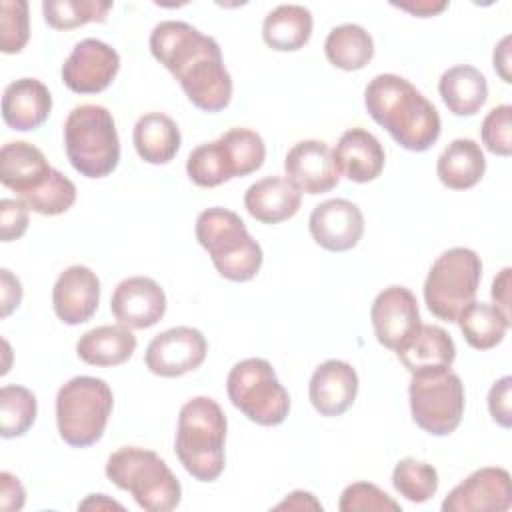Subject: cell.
Returning <instances> with one entry per match:
<instances>
[{"instance_id":"1","label":"cell","mask_w":512,"mask_h":512,"mask_svg":"<svg viewBox=\"0 0 512 512\" xmlns=\"http://www.w3.org/2000/svg\"><path fill=\"white\" fill-rule=\"evenodd\" d=\"M152 56L178 80L202 112H220L232 100V76L218 42L182 20H162L150 32Z\"/></svg>"},{"instance_id":"2","label":"cell","mask_w":512,"mask_h":512,"mask_svg":"<svg viewBox=\"0 0 512 512\" xmlns=\"http://www.w3.org/2000/svg\"><path fill=\"white\" fill-rule=\"evenodd\" d=\"M364 106L370 118L410 152H426L440 136L436 106L398 74L374 76L364 90Z\"/></svg>"},{"instance_id":"3","label":"cell","mask_w":512,"mask_h":512,"mask_svg":"<svg viewBox=\"0 0 512 512\" xmlns=\"http://www.w3.org/2000/svg\"><path fill=\"white\" fill-rule=\"evenodd\" d=\"M226 414L210 396H194L178 412L174 452L198 482H214L226 466Z\"/></svg>"},{"instance_id":"4","label":"cell","mask_w":512,"mask_h":512,"mask_svg":"<svg viewBox=\"0 0 512 512\" xmlns=\"http://www.w3.org/2000/svg\"><path fill=\"white\" fill-rule=\"evenodd\" d=\"M194 232L222 278L248 282L260 272L264 252L234 210L220 206L202 210L196 218Z\"/></svg>"},{"instance_id":"5","label":"cell","mask_w":512,"mask_h":512,"mask_svg":"<svg viewBox=\"0 0 512 512\" xmlns=\"http://www.w3.org/2000/svg\"><path fill=\"white\" fill-rule=\"evenodd\" d=\"M106 478L130 492L146 512H170L182 500V486L168 464L148 448L122 446L108 456Z\"/></svg>"},{"instance_id":"6","label":"cell","mask_w":512,"mask_h":512,"mask_svg":"<svg viewBox=\"0 0 512 512\" xmlns=\"http://www.w3.org/2000/svg\"><path fill=\"white\" fill-rule=\"evenodd\" d=\"M64 148L76 172L104 178L120 162V138L114 116L106 106L80 104L64 120Z\"/></svg>"},{"instance_id":"7","label":"cell","mask_w":512,"mask_h":512,"mask_svg":"<svg viewBox=\"0 0 512 512\" xmlns=\"http://www.w3.org/2000/svg\"><path fill=\"white\" fill-rule=\"evenodd\" d=\"M114 408L110 386L96 376H74L56 394V426L72 448L96 444L106 430Z\"/></svg>"},{"instance_id":"8","label":"cell","mask_w":512,"mask_h":512,"mask_svg":"<svg viewBox=\"0 0 512 512\" xmlns=\"http://www.w3.org/2000/svg\"><path fill=\"white\" fill-rule=\"evenodd\" d=\"M482 280L480 256L464 246L444 250L430 266L424 280V302L436 318L456 322L460 312L474 302Z\"/></svg>"},{"instance_id":"9","label":"cell","mask_w":512,"mask_h":512,"mask_svg":"<svg viewBox=\"0 0 512 512\" xmlns=\"http://www.w3.org/2000/svg\"><path fill=\"white\" fill-rule=\"evenodd\" d=\"M226 392L234 408L250 422L278 426L288 418L290 394L280 384L266 358H246L236 362L226 378Z\"/></svg>"},{"instance_id":"10","label":"cell","mask_w":512,"mask_h":512,"mask_svg":"<svg viewBox=\"0 0 512 512\" xmlns=\"http://www.w3.org/2000/svg\"><path fill=\"white\" fill-rule=\"evenodd\" d=\"M408 398L412 420L432 436H448L462 422L466 402L464 384L452 370L412 374Z\"/></svg>"},{"instance_id":"11","label":"cell","mask_w":512,"mask_h":512,"mask_svg":"<svg viewBox=\"0 0 512 512\" xmlns=\"http://www.w3.org/2000/svg\"><path fill=\"white\" fill-rule=\"evenodd\" d=\"M208 342L198 328L174 326L156 334L144 354L146 368L162 378L184 376L202 366Z\"/></svg>"},{"instance_id":"12","label":"cell","mask_w":512,"mask_h":512,"mask_svg":"<svg viewBox=\"0 0 512 512\" xmlns=\"http://www.w3.org/2000/svg\"><path fill=\"white\" fill-rule=\"evenodd\" d=\"M120 70V54L98 38H84L74 44L62 64V82L76 94H98L106 90Z\"/></svg>"},{"instance_id":"13","label":"cell","mask_w":512,"mask_h":512,"mask_svg":"<svg viewBox=\"0 0 512 512\" xmlns=\"http://www.w3.org/2000/svg\"><path fill=\"white\" fill-rule=\"evenodd\" d=\"M512 506L510 474L500 466L474 470L442 502L444 512H506Z\"/></svg>"},{"instance_id":"14","label":"cell","mask_w":512,"mask_h":512,"mask_svg":"<svg viewBox=\"0 0 512 512\" xmlns=\"http://www.w3.org/2000/svg\"><path fill=\"white\" fill-rule=\"evenodd\" d=\"M166 306L162 286L148 276L124 278L110 298L112 316L130 330H144L158 324L166 314Z\"/></svg>"},{"instance_id":"15","label":"cell","mask_w":512,"mask_h":512,"mask_svg":"<svg viewBox=\"0 0 512 512\" xmlns=\"http://www.w3.org/2000/svg\"><path fill=\"white\" fill-rule=\"evenodd\" d=\"M308 228L314 242L324 250L346 252L362 240L364 214L346 198H330L314 206Z\"/></svg>"},{"instance_id":"16","label":"cell","mask_w":512,"mask_h":512,"mask_svg":"<svg viewBox=\"0 0 512 512\" xmlns=\"http://www.w3.org/2000/svg\"><path fill=\"white\" fill-rule=\"evenodd\" d=\"M370 320L376 340L388 350H396L422 324L416 296L398 284L384 288L374 298Z\"/></svg>"},{"instance_id":"17","label":"cell","mask_w":512,"mask_h":512,"mask_svg":"<svg viewBox=\"0 0 512 512\" xmlns=\"http://www.w3.org/2000/svg\"><path fill=\"white\" fill-rule=\"evenodd\" d=\"M286 178L304 194L316 196L338 186L340 172L334 164L332 150L322 140H300L284 158Z\"/></svg>"},{"instance_id":"18","label":"cell","mask_w":512,"mask_h":512,"mask_svg":"<svg viewBox=\"0 0 512 512\" xmlns=\"http://www.w3.org/2000/svg\"><path fill=\"white\" fill-rule=\"evenodd\" d=\"M100 304V280L88 266L74 264L64 268L52 288V306L56 316L68 324L78 326L88 322Z\"/></svg>"},{"instance_id":"19","label":"cell","mask_w":512,"mask_h":512,"mask_svg":"<svg viewBox=\"0 0 512 512\" xmlns=\"http://www.w3.org/2000/svg\"><path fill=\"white\" fill-rule=\"evenodd\" d=\"M358 374L344 360H326L310 376L308 396L320 416H342L356 400Z\"/></svg>"},{"instance_id":"20","label":"cell","mask_w":512,"mask_h":512,"mask_svg":"<svg viewBox=\"0 0 512 512\" xmlns=\"http://www.w3.org/2000/svg\"><path fill=\"white\" fill-rule=\"evenodd\" d=\"M394 352L410 374H434L452 368L456 344L444 328L420 324Z\"/></svg>"},{"instance_id":"21","label":"cell","mask_w":512,"mask_h":512,"mask_svg":"<svg viewBox=\"0 0 512 512\" xmlns=\"http://www.w3.org/2000/svg\"><path fill=\"white\" fill-rule=\"evenodd\" d=\"M332 156L338 172L358 184L376 180L386 164L384 146L372 132L364 128L346 130L338 138Z\"/></svg>"},{"instance_id":"22","label":"cell","mask_w":512,"mask_h":512,"mask_svg":"<svg viewBox=\"0 0 512 512\" xmlns=\"http://www.w3.org/2000/svg\"><path fill=\"white\" fill-rule=\"evenodd\" d=\"M50 110L52 94L38 78H18L4 88L2 118L12 130H36L48 120Z\"/></svg>"},{"instance_id":"23","label":"cell","mask_w":512,"mask_h":512,"mask_svg":"<svg viewBox=\"0 0 512 512\" xmlns=\"http://www.w3.org/2000/svg\"><path fill=\"white\" fill-rule=\"evenodd\" d=\"M302 204V192L284 176H266L256 180L244 192V208L262 224H280L290 220Z\"/></svg>"},{"instance_id":"24","label":"cell","mask_w":512,"mask_h":512,"mask_svg":"<svg viewBox=\"0 0 512 512\" xmlns=\"http://www.w3.org/2000/svg\"><path fill=\"white\" fill-rule=\"evenodd\" d=\"M50 172L44 152L30 142H8L0 150V182L18 196L38 188Z\"/></svg>"},{"instance_id":"25","label":"cell","mask_w":512,"mask_h":512,"mask_svg":"<svg viewBox=\"0 0 512 512\" xmlns=\"http://www.w3.org/2000/svg\"><path fill=\"white\" fill-rule=\"evenodd\" d=\"M136 344V336L130 328L122 324H102L78 338L76 354L90 366L110 368L130 360Z\"/></svg>"},{"instance_id":"26","label":"cell","mask_w":512,"mask_h":512,"mask_svg":"<svg viewBox=\"0 0 512 512\" xmlns=\"http://www.w3.org/2000/svg\"><path fill=\"white\" fill-rule=\"evenodd\" d=\"M438 92L454 116H474L488 100V82L478 68L456 64L442 72Z\"/></svg>"},{"instance_id":"27","label":"cell","mask_w":512,"mask_h":512,"mask_svg":"<svg viewBox=\"0 0 512 512\" xmlns=\"http://www.w3.org/2000/svg\"><path fill=\"white\" fill-rule=\"evenodd\" d=\"M486 172V158L472 138H454L438 156V180L450 190H468L476 186Z\"/></svg>"},{"instance_id":"28","label":"cell","mask_w":512,"mask_h":512,"mask_svg":"<svg viewBox=\"0 0 512 512\" xmlns=\"http://www.w3.org/2000/svg\"><path fill=\"white\" fill-rule=\"evenodd\" d=\"M132 142L138 156L148 164H168L180 150V128L162 112H148L134 124Z\"/></svg>"},{"instance_id":"29","label":"cell","mask_w":512,"mask_h":512,"mask_svg":"<svg viewBox=\"0 0 512 512\" xmlns=\"http://www.w3.org/2000/svg\"><path fill=\"white\" fill-rule=\"evenodd\" d=\"M314 18L302 4H280L272 8L262 22L264 42L278 52H296L312 36Z\"/></svg>"},{"instance_id":"30","label":"cell","mask_w":512,"mask_h":512,"mask_svg":"<svg viewBox=\"0 0 512 512\" xmlns=\"http://www.w3.org/2000/svg\"><path fill=\"white\" fill-rule=\"evenodd\" d=\"M324 54L328 62L340 70H362L374 58V40L360 24L346 22L328 32Z\"/></svg>"},{"instance_id":"31","label":"cell","mask_w":512,"mask_h":512,"mask_svg":"<svg viewBox=\"0 0 512 512\" xmlns=\"http://www.w3.org/2000/svg\"><path fill=\"white\" fill-rule=\"evenodd\" d=\"M460 332L464 340L474 348V350H490L496 348L508 328H510V318L504 316L494 304L488 302H470L460 316L456 318Z\"/></svg>"},{"instance_id":"32","label":"cell","mask_w":512,"mask_h":512,"mask_svg":"<svg viewBox=\"0 0 512 512\" xmlns=\"http://www.w3.org/2000/svg\"><path fill=\"white\" fill-rule=\"evenodd\" d=\"M218 140L230 178H242L262 168L266 160V146L256 130L230 128Z\"/></svg>"},{"instance_id":"33","label":"cell","mask_w":512,"mask_h":512,"mask_svg":"<svg viewBox=\"0 0 512 512\" xmlns=\"http://www.w3.org/2000/svg\"><path fill=\"white\" fill-rule=\"evenodd\" d=\"M38 416V400L32 390L6 384L0 388V434L2 438L24 436Z\"/></svg>"},{"instance_id":"34","label":"cell","mask_w":512,"mask_h":512,"mask_svg":"<svg viewBox=\"0 0 512 512\" xmlns=\"http://www.w3.org/2000/svg\"><path fill=\"white\" fill-rule=\"evenodd\" d=\"M112 6L102 0H44L42 14L54 30H72L90 22H106Z\"/></svg>"},{"instance_id":"35","label":"cell","mask_w":512,"mask_h":512,"mask_svg":"<svg viewBox=\"0 0 512 512\" xmlns=\"http://www.w3.org/2000/svg\"><path fill=\"white\" fill-rule=\"evenodd\" d=\"M438 472L432 464L406 456L396 462L392 470V486L408 502L422 504L438 490Z\"/></svg>"},{"instance_id":"36","label":"cell","mask_w":512,"mask_h":512,"mask_svg":"<svg viewBox=\"0 0 512 512\" xmlns=\"http://www.w3.org/2000/svg\"><path fill=\"white\" fill-rule=\"evenodd\" d=\"M20 200L36 214L58 216L68 212L76 202V186L68 176L52 168L50 176L38 188L22 194Z\"/></svg>"},{"instance_id":"37","label":"cell","mask_w":512,"mask_h":512,"mask_svg":"<svg viewBox=\"0 0 512 512\" xmlns=\"http://www.w3.org/2000/svg\"><path fill=\"white\" fill-rule=\"evenodd\" d=\"M186 174L200 188H216L232 180L226 170V162H224V154L218 138L196 146L188 154Z\"/></svg>"},{"instance_id":"38","label":"cell","mask_w":512,"mask_h":512,"mask_svg":"<svg viewBox=\"0 0 512 512\" xmlns=\"http://www.w3.org/2000/svg\"><path fill=\"white\" fill-rule=\"evenodd\" d=\"M30 38V16L26 0L0 2V50L18 54Z\"/></svg>"},{"instance_id":"39","label":"cell","mask_w":512,"mask_h":512,"mask_svg":"<svg viewBox=\"0 0 512 512\" xmlns=\"http://www.w3.org/2000/svg\"><path fill=\"white\" fill-rule=\"evenodd\" d=\"M338 510L340 512H360V510L400 512V504L372 482H352L342 490Z\"/></svg>"},{"instance_id":"40","label":"cell","mask_w":512,"mask_h":512,"mask_svg":"<svg viewBox=\"0 0 512 512\" xmlns=\"http://www.w3.org/2000/svg\"><path fill=\"white\" fill-rule=\"evenodd\" d=\"M480 138L488 152L496 156L512 154V106L498 104L482 120Z\"/></svg>"},{"instance_id":"41","label":"cell","mask_w":512,"mask_h":512,"mask_svg":"<svg viewBox=\"0 0 512 512\" xmlns=\"http://www.w3.org/2000/svg\"><path fill=\"white\" fill-rule=\"evenodd\" d=\"M28 206L20 198L0 200V236L2 242L18 240L28 230Z\"/></svg>"},{"instance_id":"42","label":"cell","mask_w":512,"mask_h":512,"mask_svg":"<svg viewBox=\"0 0 512 512\" xmlns=\"http://www.w3.org/2000/svg\"><path fill=\"white\" fill-rule=\"evenodd\" d=\"M510 392H512V378L502 376L496 380L488 392V410L496 424L502 428H510L512 412H510Z\"/></svg>"},{"instance_id":"43","label":"cell","mask_w":512,"mask_h":512,"mask_svg":"<svg viewBox=\"0 0 512 512\" xmlns=\"http://www.w3.org/2000/svg\"><path fill=\"white\" fill-rule=\"evenodd\" d=\"M26 502V490L10 472H0V510L18 512Z\"/></svg>"},{"instance_id":"44","label":"cell","mask_w":512,"mask_h":512,"mask_svg":"<svg viewBox=\"0 0 512 512\" xmlns=\"http://www.w3.org/2000/svg\"><path fill=\"white\" fill-rule=\"evenodd\" d=\"M22 302V284L20 280L8 270H0V316H10Z\"/></svg>"},{"instance_id":"45","label":"cell","mask_w":512,"mask_h":512,"mask_svg":"<svg viewBox=\"0 0 512 512\" xmlns=\"http://www.w3.org/2000/svg\"><path fill=\"white\" fill-rule=\"evenodd\" d=\"M510 276H512V268L506 266L498 272V276L492 280V288H490V296L494 306L510 318Z\"/></svg>"},{"instance_id":"46","label":"cell","mask_w":512,"mask_h":512,"mask_svg":"<svg viewBox=\"0 0 512 512\" xmlns=\"http://www.w3.org/2000/svg\"><path fill=\"white\" fill-rule=\"evenodd\" d=\"M394 8H400L412 16L418 18H430L440 14L448 8V2H436V0H412V2H392Z\"/></svg>"},{"instance_id":"47","label":"cell","mask_w":512,"mask_h":512,"mask_svg":"<svg viewBox=\"0 0 512 512\" xmlns=\"http://www.w3.org/2000/svg\"><path fill=\"white\" fill-rule=\"evenodd\" d=\"M274 510H320L322 504L314 498V494L304 492V490H294L286 494V498L274 506Z\"/></svg>"},{"instance_id":"48","label":"cell","mask_w":512,"mask_h":512,"mask_svg":"<svg viewBox=\"0 0 512 512\" xmlns=\"http://www.w3.org/2000/svg\"><path fill=\"white\" fill-rule=\"evenodd\" d=\"M510 34H506L496 46H494V54H492V64H494V70L496 74L506 82L510 84L512 82V74H510Z\"/></svg>"},{"instance_id":"49","label":"cell","mask_w":512,"mask_h":512,"mask_svg":"<svg viewBox=\"0 0 512 512\" xmlns=\"http://www.w3.org/2000/svg\"><path fill=\"white\" fill-rule=\"evenodd\" d=\"M122 510V504L116 500H110L106 494H90L84 502L78 504V510Z\"/></svg>"}]
</instances>
